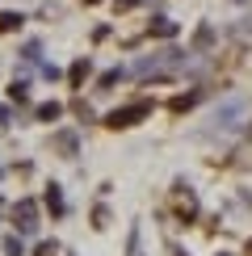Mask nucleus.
<instances>
[{
	"instance_id": "nucleus-1",
	"label": "nucleus",
	"mask_w": 252,
	"mask_h": 256,
	"mask_svg": "<svg viewBox=\"0 0 252 256\" xmlns=\"http://www.w3.org/2000/svg\"><path fill=\"white\" fill-rule=\"evenodd\" d=\"M143 118H152V101H130V105H122V110H114L110 118H105V126L126 130V126H139Z\"/></svg>"
},
{
	"instance_id": "nucleus-2",
	"label": "nucleus",
	"mask_w": 252,
	"mask_h": 256,
	"mask_svg": "<svg viewBox=\"0 0 252 256\" xmlns=\"http://www.w3.org/2000/svg\"><path fill=\"white\" fill-rule=\"evenodd\" d=\"M240 118H244V101L231 97V101H223L214 114H210V130H236Z\"/></svg>"
},
{
	"instance_id": "nucleus-3",
	"label": "nucleus",
	"mask_w": 252,
	"mask_h": 256,
	"mask_svg": "<svg viewBox=\"0 0 252 256\" xmlns=\"http://www.w3.org/2000/svg\"><path fill=\"white\" fill-rule=\"evenodd\" d=\"M13 218H17V231H21V236H34V231H38V206H34L30 198H21L17 206H13Z\"/></svg>"
},
{
	"instance_id": "nucleus-4",
	"label": "nucleus",
	"mask_w": 252,
	"mask_h": 256,
	"mask_svg": "<svg viewBox=\"0 0 252 256\" xmlns=\"http://www.w3.org/2000/svg\"><path fill=\"white\" fill-rule=\"evenodd\" d=\"M50 143H55V147H59V152L68 156V160H76V152H80V138L72 134V130H59L55 138H50Z\"/></svg>"
},
{
	"instance_id": "nucleus-5",
	"label": "nucleus",
	"mask_w": 252,
	"mask_h": 256,
	"mask_svg": "<svg viewBox=\"0 0 252 256\" xmlns=\"http://www.w3.org/2000/svg\"><path fill=\"white\" fill-rule=\"evenodd\" d=\"M42 202H46V210H50V214H63V210H68V206H63V194H59V185H55V180H50V185H46V198H42Z\"/></svg>"
},
{
	"instance_id": "nucleus-6",
	"label": "nucleus",
	"mask_w": 252,
	"mask_h": 256,
	"mask_svg": "<svg viewBox=\"0 0 252 256\" xmlns=\"http://www.w3.org/2000/svg\"><path fill=\"white\" fill-rule=\"evenodd\" d=\"M59 114H63V105H59V101H46V105H38V110H34V118H38V122H55Z\"/></svg>"
},
{
	"instance_id": "nucleus-7",
	"label": "nucleus",
	"mask_w": 252,
	"mask_h": 256,
	"mask_svg": "<svg viewBox=\"0 0 252 256\" xmlns=\"http://www.w3.org/2000/svg\"><path fill=\"white\" fill-rule=\"evenodd\" d=\"M88 72H92V63H88V59H76V63H72V72H68V80H72V84H84Z\"/></svg>"
},
{
	"instance_id": "nucleus-8",
	"label": "nucleus",
	"mask_w": 252,
	"mask_h": 256,
	"mask_svg": "<svg viewBox=\"0 0 252 256\" xmlns=\"http://www.w3.org/2000/svg\"><path fill=\"white\" fill-rule=\"evenodd\" d=\"M152 34H156V38H172V34H176V21H168V17H156Z\"/></svg>"
},
{
	"instance_id": "nucleus-9",
	"label": "nucleus",
	"mask_w": 252,
	"mask_h": 256,
	"mask_svg": "<svg viewBox=\"0 0 252 256\" xmlns=\"http://www.w3.org/2000/svg\"><path fill=\"white\" fill-rule=\"evenodd\" d=\"M202 101V88H194V92H185V97H172V110L181 114V110H189V105H198Z\"/></svg>"
},
{
	"instance_id": "nucleus-10",
	"label": "nucleus",
	"mask_w": 252,
	"mask_h": 256,
	"mask_svg": "<svg viewBox=\"0 0 252 256\" xmlns=\"http://www.w3.org/2000/svg\"><path fill=\"white\" fill-rule=\"evenodd\" d=\"M21 13H0V30H4V34H13V30H21Z\"/></svg>"
},
{
	"instance_id": "nucleus-11",
	"label": "nucleus",
	"mask_w": 252,
	"mask_h": 256,
	"mask_svg": "<svg viewBox=\"0 0 252 256\" xmlns=\"http://www.w3.org/2000/svg\"><path fill=\"white\" fill-rule=\"evenodd\" d=\"M8 97H13L17 105H26V101H30V84H26V80H13V88H8Z\"/></svg>"
},
{
	"instance_id": "nucleus-12",
	"label": "nucleus",
	"mask_w": 252,
	"mask_h": 256,
	"mask_svg": "<svg viewBox=\"0 0 252 256\" xmlns=\"http://www.w3.org/2000/svg\"><path fill=\"white\" fill-rule=\"evenodd\" d=\"M122 80V68H110V72H101V80H97V88H114V84Z\"/></svg>"
},
{
	"instance_id": "nucleus-13",
	"label": "nucleus",
	"mask_w": 252,
	"mask_h": 256,
	"mask_svg": "<svg viewBox=\"0 0 252 256\" xmlns=\"http://www.w3.org/2000/svg\"><path fill=\"white\" fill-rule=\"evenodd\" d=\"M4 256H26V244L17 236H4Z\"/></svg>"
},
{
	"instance_id": "nucleus-14",
	"label": "nucleus",
	"mask_w": 252,
	"mask_h": 256,
	"mask_svg": "<svg viewBox=\"0 0 252 256\" xmlns=\"http://www.w3.org/2000/svg\"><path fill=\"white\" fill-rule=\"evenodd\" d=\"M210 42H214V30H210V26H202V30H198V38H194V46H198V50H206Z\"/></svg>"
},
{
	"instance_id": "nucleus-15",
	"label": "nucleus",
	"mask_w": 252,
	"mask_h": 256,
	"mask_svg": "<svg viewBox=\"0 0 252 256\" xmlns=\"http://www.w3.org/2000/svg\"><path fill=\"white\" fill-rule=\"evenodd\" d=\"M55 252H59V244H55V240H42L38 248H34V256H55Z\"/></svg>"
},
{
	"instance_id": "nucleus-16",
	"label": "nucleus",
	"mask_w": 252,
	"mask_h": 256,
	"mask_svg": "<svg viewBox=\"0 0 252 256\" xmlns=\"http://www.w3.org/2000/svg\"><path fill=\"white\" fill-rule=\"evenodd\" d=\"M42 55V46H38V42H26V50H21V59H30V63H34Z\"/></svg>"
},
{
	"instance_id": "nucleus-17",
	"label": "nucleus",
	"mask_w": 252,
	"mask_h": 256,
	"mask_svg": "<svg viewBox=\"0 0 252 256\" xmlns=\"http://www.w3.org/2000/svg\"><path fill=\"white\" fill-rule=\"evenodd\" d=\"M105 222H110V210L97 206V210H92V227H105Z\"/></svg>"
},
{
	"instance_id": "nucleus-18",
	"label": "nucleus",
	"mask_w": 252,
	"mask_h": 256,
	"mask_svg": "<svg viewBox=\"0 0 252 256\" xmlns=\"http://www.w3.org/2000/svg\"><path fill=\"white\" fill-rule=\"evenodd\" d=\"M13 122V110H4V105H0V126H8Z\"/></svg>"
},
{
	"instance_id": "nucleus-19",
	"label": "nucleus",
	"mask_w": 252,
	"mask_h": 256,
	"mask_svg": "<svg viewBox=\"0 0 252 256\" xmlns=\"http://www.w3.org/2000/svg\"><path fill=\"white\" fill-rule=\"evenodd\" d=\"M248 252H252V240H248Z\"/></svg>"
},
{
	"instance_id": "nucleus-20",
	"label": "nucleus",
	"mask_w": 252,
	"mask_h": 256,
	"mask_svg": "<svg viewBox=\"0 0 252 256\" xmlns=\"http://www.w3.org/2000/svg\"><path fill=\"white\" fill-rule=\"evenodd\" d=\"M218 256H227V252H218Z\"/></svg>"
}]
</instances>
